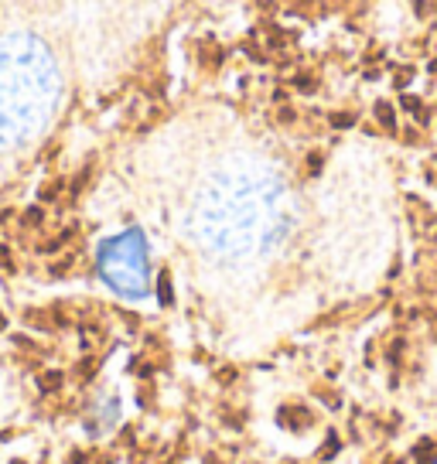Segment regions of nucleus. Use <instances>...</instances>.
Here are the masks:
<instances>
[{
  "mask_svg": "<svg viewBox=\"0 0 437 464\" xmlns=\"http://www.w3.org/2000/svg\"><path fill=\"white\" fill-rule=\"evenodd\" d=\"M161 301H164V304H171V283H168V273L161 277Z\"/></svg>",
  "mask_w": 437,
  "mask_h": 464,
  "instance_id": "obj_5",
  "label": "nucleus"
},
{
  "mask_svg": "<svg viewBox=\"0 0 437 464\" xmlns=\"http://www.w3.org/2000/svg\"><path fill=\"white\" fill-rule=\"evenodd\" d=\"M294 86H297V89H304V92H311V89H314V79H311V75H297V79H294Z\"/></svg>",
  "mask_w": 437,
  "mask_h": 464,
  "instance_id": "obj_4",
  "label": "nucleus"
},
{
  "mask_svg": "<svg viewBox=\"0 0 437 464\" xmlns=\"http://www.w3.org/2000/svg\"><path fill=\"white\" fill-rule=\"evenodd\" d=\"M376 120H379L386 130H396V116H393V106H390V102H379V106H376Z\"/></svg>",
  "mask_w": 437,
  "mask_h": 464,
  "instance_id": "obj_2",
  "label": "nucleus"
},
{
  "mask_svg": "<svg viewBox=\"0 0 437 464\" xmlns=\"http://www.w3.org/2000/svg\"><path fill=\"white\" fill-rule=\"evenodd\" d=\"M103 273L113 287L127 290V294H140V290H144V246H140L137 232L123 236L120 242H113V246H106Z\"/></svg>",
  "mask_w": 437,
  "mask_h": 464,
  "instance_id": "obj_1",
  "label": "nucleus"
},
{
  "mask_svg": "<svg viewBox=\"0 0 437 464\" xmlns=\"http://www.w3.org/2000/svg\"><path fill=\"white\" fill-rule=\"evenodd\" d=\"M332 123L335 126H352V123H356V116H332Z\"/></svg>",
  "mask_w": 437,
  "mask_h": 464,
  "instance_id": "obj_6",
  "label": "nucleus"
},
{
  "mask_svg": "<svg viewBox=\"0 0 437 464\" xmlns=\"http://www.w3.org/2000/svg\"><path fill=\"white\" fill-rule=\"evenodd\" d=\"M403 110H406V113H414L420 123L427 120V113H424V106H420V99H414V96H403Z\"/></svg>",
  "mask_w": 437,
  "mask_h": 464,
  "instance_id": "obj_3",
  "label": "nucleus"
}]
</instances>
